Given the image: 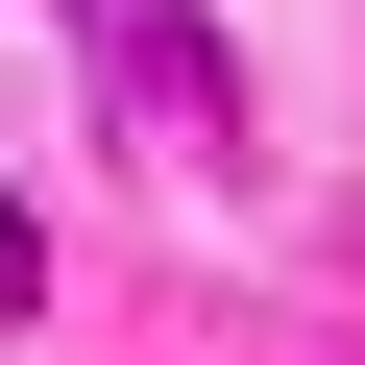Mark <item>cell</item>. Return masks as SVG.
Masks as SVG:
<instances>
[{
	"label": "cell",
	"mask_w": 365,
	"mask_h": 365,
	"mask_svg": "<svg viewBox=\"0 0 365 365\" xmlns=\"http://www.w3.org/2000/svg\"><path fill=\"white\" fill-rule=\"evenodd\" d=\"M25 292H49V244H25V220H0V341H25Z\"/></svg>",
	"instance_id": "obj_1"
}]
</instances>
